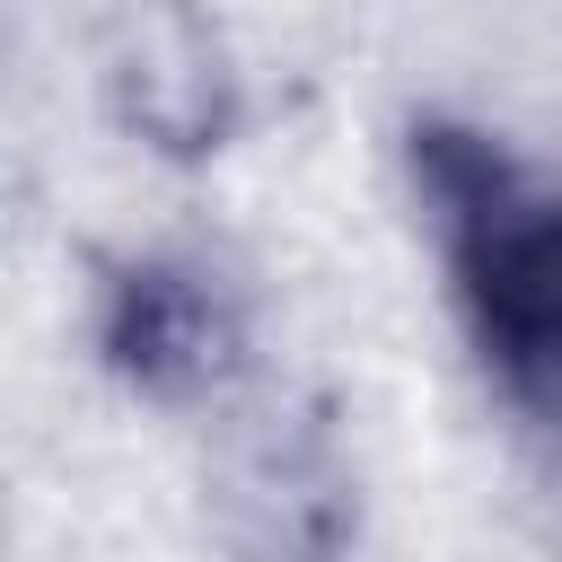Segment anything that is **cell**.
<instances>
[{
	"instance_id": "cell-1",
	"label": "cell",
	"mask_w": 562,
	"mask_h": 562,
	"mask_svg": "<svg viewBox=\"0 0 562 562\" xmlns=\"http://www.w3.org/2000/svg\"><path fill=\"white\" fill-rule=\"evenodd\" d=\"M413 167L492 386L544 439H562V176L448 123L422 132Z\"/></svg>"
}]
</instances>
